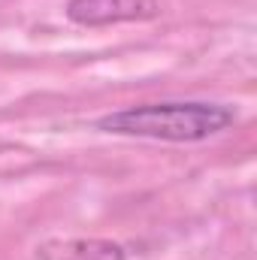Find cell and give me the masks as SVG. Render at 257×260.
<instances>
[{"instance_id": "6da1fadb", "label": "cell", "mask_w": 257, "mask_h": 260, "mask_svg": "<svg viewBox=\"0 0 257 260\" xmlns=\"http://www.w3.org/2000/svg\"><path fill=\"white\" fill-rule=\"evenodd\" d=\"M236 121V112L224 103L176 100V103H145L109 112L97 127L118 136H142L164 142H203Z\"/></svg>"}, {"instance_id": "7a4b0ae2", "label": "cell", "mask_w": 257, "mask_h": 260, "mask_svg": "<svg viewBox=\"0 0 257 260\" xmlns=\"http://www.w3.org/2000/svg\"><path fill=\"white\" fill-rule=\"evenodd\" d=\"M160 12V0H70L67 18L85 27H103L118 21H142Z\"/></svg>"}, {"instance_id": "3957f363", "label": "cell", "mask_w": 257, "mask_h": 260, "mask_svg": "<svg viewBox=\"0 0 257 260\" xmlns=\"http://www.w3.org/2000/svg\"><path fill=\"white\" fill-rule=\"evenodd\" d=\"M43 260H124V248L103 239H79L61 245L58 251L46 248Z\"/></svg>"}]
</instances>
